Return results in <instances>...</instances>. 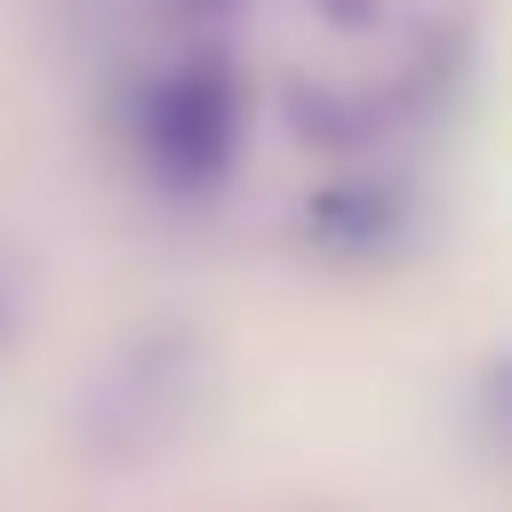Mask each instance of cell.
Segmentation results:
<instances>
[{
	"instance_id": "cell-3",
	"label": "cell",
	"mask_w": 512,
	"mask_h": 512,
	"mask_svg": "<svg viewBox=\"0 0 512 512\" xmlns=\"http://www.w3.org/2000/svg\"><path fill=\"white\" fill-rule=\"evenodd\" d=\"M480 416H488V432H496V440H512V360H496V368H488V384H480Z\"/></svg>"
},
{
	"instance_id": "cell-1",
	"label": "cell",
	"mask_w": 512,
	"mask_h": 512,
	"mask_svg": "<svg viewBox=\"0 0 512 512\" xmlns=\"http://www.w3.org/2000/svg\"><path fill=\"white\" fill-rule=\"evenodd\" d=\"M136 144L176 192L224 184V168L240 152V80H232V64L200 48L168 72H152L144 96H136Z\"/></svg>"
},
{
	"instance_id": "cell-4",
	"label": "cell",
	"mask_w": 512,
	"mask_h": 512,
	"mask_svg": "<svg viewBox=\"0 0 512 512\" xmlns=\"http://www.w3.org/2000/svg\"><path fill=\"white\" fill-rule=\"evenodd\" d=\"M312 8H328L336 24H368V16H376V0H312Z\"/></svg>"
},
{
	"instance_id": "cell-2",
	"label": "cell",
	"mask_w": 512,
	"mask_h": 512,
	"mask_svg": "<svg viewBox=\"0 0 512 512\" xmlns=\"http://www.w3.org/2000/svg\"><path fill=\"white\" fill-rule=\"evenodd\" d=\"M304 232L320 248H344V256H368L400 232V192L392 184H320L304 200Z\"/></svg>"
},
{
	"instance_id": "cell-5",
	"label": "cell",
	"mask_w": 512,
	"mask_h": 512,
	"mask_svg": "<svg viewBox=\"0 0 512 512\" xmlns=\"http://www.w3.org/2000/svg\"><path fill=\"white\" fill-rule=\"evenodd\" d=\"M176 8H184V16H232L240 0H176Z\"/></svg>"
}]
</instances>
